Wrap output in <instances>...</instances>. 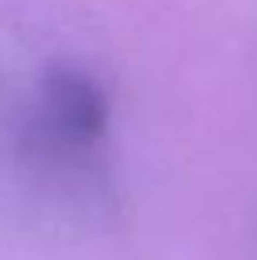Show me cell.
Masks as SVG:
<instances>
[{"mask_svg":"<svg viewBox=\"0 0 257 260\" xmlns=\"http://www.w3.org/2000/svg\"><path fill=\"white\" fill-rule=\"evenodd\" d=\"M46 109L63 139L76 145H89L106 132L109 106L103 89L92 83L86 73L76 70H56L46 79Z\"/></svg>","mask_w":257,"mask_h":260,"instance_id":"1","label":"cell"}]
</instances>
